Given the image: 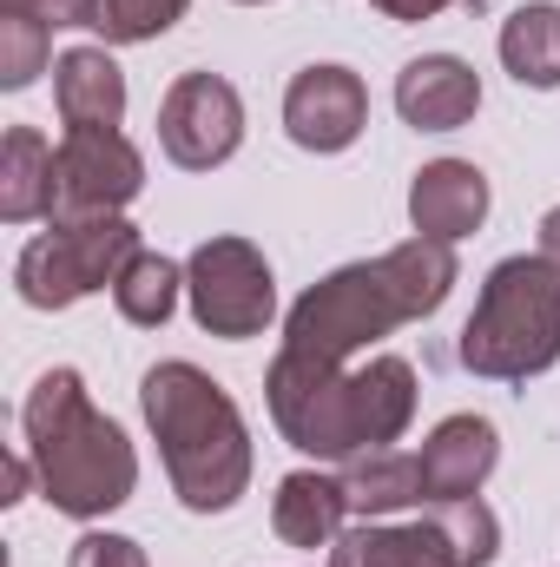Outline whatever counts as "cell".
<instances>
[{
    "mask_svg": "<svg viewBox=\"0 0 560 567\" xmlns=\"http://www.w3.org/2000/svg\"><path fill=\"white\" fill-rule=\"evenodd\" d=\"M462 278L455 245L442 238H403L370 265H343L330 278H317L283 317V350L317 357V363H350L356 350H370L376 337H390L396 323H422L448 303V290Z\"/></svg>",
    "mask_w": 560,
    "mask_h": 567,
    "instance_id": "1",
    "label": "cell"
},
{
    "mask_svg": "<svg viewBox=\"0 0 560 567\" xmlns=\"http://www.w3.org/2000/svg\"><path fill=\"white\" fill-rule=\"evenodd\" d=\"M265 403L290 449L317 462H350L363 449H390L416 423V370L409 357H370L363 370H343L278 350V363L265 370Z\"/></svg>",
    "mask_w": 560,
    "mask_h": 567,
    "instance_id": "2",
    "label": "cell"
},
{
    "mask_svg": "<svg viewBox=\"0 0 560 567\" xmlns=\"http://www.w3.org/2000/svg\"><path fill=\"white\" fill-rule=\"evenodd\" d=\"M20 429H27V455H33L40 495L60 515L100 522V515H113V508L133 502V488H139V449L126 442V429L113 423V416L93 410L80 370H46L27 390Z\"/></svg>",
    "mask_w": 560,
    "mask_h": 567,
    "instance_id": "3",
    "label": "cell"
},
{
    "mask_svg": "<svg viewBox=\"0 0 560 567\" xmlns=\"http://www.w3.org/2000/svg\"><path fill=\"white\" fill-rule=\"evenodd\" d=\"M139 410H145V423H152V435H158L172 495L191 515L238 508V495L251 488V429L238 416L231 390L218 377H205L198 363L172 357V363L145 370Z\"/></svg>",
    "mask_w": 560,
    "mask_h": 567,
    "instance_id": "4",
    "label": "cell"
},
{
    "mask_svg": "<svg viewBox=\"0 0 560 567\" xmlns=\"http://www.w3.org/2000/svg\"><path fill=\"white\" fill-rule=\"evenodd\" d=\"M560 363V271L535 258H501L475 317L462 323V370L488 377V383H528Z\"/></svg>",
    "mask_w": 560,
    "mask_h": 567,
    "instance_id": "5",
    "label": "cell"
},
{
    "mask_svg": "<svg viewBox=\"0 0 560 567\" xmlns=\"http://www.w3.org/2000/svg\"><path fill=\"white\" fill-rule=\"evenodd\" d=\"M139 225L126 218H80V225H53L40 231L20 258H13V290L33 310H66L93 290H113L120 271L139 258Z\"/></svg>",
    "mask_w": 560,
    "mask_h": 567,
    "instance_id": "6",
    "label": "cell"
},
{
    "mask_svg": "<svg viewBox=\"0 0 560 567\" xmlns=\"http://www.w3.org/2000/svg\"><path fill=\"white\" fill-rule=\"evenodd\" d=\"M185 297H191L198 330H211L225 343L265 337L278 317V278L251 238H205L185 258Z\"/></svg>",
    "mask_w": 560,
    "mask_h": 567,
    "instance_id": "7",
    "label": "cell"
},
{
    "mask_svg": "<svg viewBox=\"0 0 560 567\" xmlns=\"http://www.w3.org/2000/svg\"><path fill=\"white\" fill-rule=\"evenodd\" d=\"M145 185L139 145L120 126L106 133H66L53 145V212L46 225H80V218H120Z\"/></svg>",
    "mask_w": 560,
    "mask_h": 567,
    "instance_id": "8",
    "label": "cell"
},
{
    "mask_svg": "<svg viewBox=\"0 0 560 567\" xmlns=\"http://www.w3.org/2000/svg\"><path fill=\"white\" fill-rule=\"evenodd\" d=\"M158 145L185 172H211L245 145V100L218 73H178L158 100Z\"/></svg>",
    "mask_w": 560,
    "mask_h": 567,
    "instance_id": "9",
    "label": "cell"
},
{
    "mask_svg": "<svg viewBox=\"0 0 560 567\" xmlns=\"http://www.w3.org/2000/svg\"><path fill=\"white\" fill-rule=\"evenodd\" d=\"M370 126V93L350 66H303L283 86V133L303 152H350Z\"/></svg>",
    "mask_w": 560,
    "mask_h": 567,
    "instance_id": "10",
    "label": "cell"
},
{
    "mask_svg": "<svg viewBox=\"0 0 560 567\" xmlns=\"http://www.w3.org/2000/svg\"><path fill=\"white\" fill-rule=\"evenodd\" d=\"M501 462V435L488 416H442L422 442V502H468Z\"/></svg>",
    "mask_w": 560,
    "mask_h": 567,
    "instance_id": "11",
    "label": "cell"
},
{
    "mask_svg": "<svg viewBox=\"0 0 560 567\" xmlns=\"http://www.w3.org/2000/svg\"><path fill=\"white\" fill-rule=\"evenodd\" d=\"M396 113L416 133H455L481 113V73L455 53H422L396 73Z\"/></svg>",
    "mask_w": 560,
    "mask_h": 567,
    "instance_id": "12",
    "label": "cell"
},
{
    "mask_svg": "<svg viewBox=\"0 0 560 567\" xmlns=\"http://www.w3.org/2000/svg\"><path fill=\"white\" fill-rule=\"evenodd\" d=\"M481 218H488V178H481V165H468V158H428L416 172V185H409V225H416L422 238L455 245V238L481 231Z\"/></svg>",
    "mask_w": 560,
    "mask_h": 567,
    "instance_id": "13",
    "label": "cell"
},
{
    "mask_svg": "<svg viewBox=\"0 0 560 567\" xmlns=\"http://www.w3.org/2000/svg\"><path fill=\"white\" fill-rule=\"evenodd\" d=\"M53 106L66 133H106L126 120V73L106 47H66L53 60Z\"/></svg>",
    "mask_w": 560,
    "mask_h": 567,
    "instance_id": "14",
    "label": "cell"
},
{
    "mask_svg": "<svg viewBox=\"0 0 560 567\" xmlns=\"http://www.w3.org/2000/svg\"><path fill=\"white\" fill-rule=\"evenodd\" d=\"M330 567H455L448 535L428 522H356L330 542Z\"/></svg>",
    "mask_w": 560,
    "mask_h": 567,
    "instance_id": "15",
    "label": "cell"
},
{
    "mask_svg": "<svg viewBox=\"0 0 560 567\" xmlns=\"http://www.w3.org/2000/svg\"><path fill=\"white\" fill-rule=\"evenodd\" d=\"M343 522H350V502H343V482H336V475L297 468V475H283L278 482V502H271V528H278V542L303 548V555H317V548H330V542L343 535Z\"/></svg>",
    "mask_w": 560,
    "mask_h": 567,
    "instance_id": "16",
    "label": "cell"
},
{
    "mask_svg": "<svg viewBox=\"0 0 560 567\" xmlns=\"http://www.w3.org/2000/svg\"><path fill=\"white\" fill-rule=\"evenodd\" d=\"M343 502L356 522H383L396 508H416L422 502V455L409 449H363L343 462Z\"/></svg>",
    "mask_w": 560,
    "mask_h": 567,
    "instance_id": "17",
    "label": "cell"
},
{
    "mask_svg": "<svg viewBox=\"0 0 560 567\" xmlns=\"http://www.w3.org/2000/svg\"><path fill=\"white\" fill-rule=\"evenodd\" d=\"M53 212V145L33 126H7L0 140V218L33 225Z\"/></svg>",
    "mask_w": 560,
    "mask_h": 567,
    "instance_id": "18",
    "label": "cell"
},
{
    "mask_svg": "<svg viewBox=\"0 0 560 567\" xmlns=\"http://www.w3.org/2000/svg\"><path fill=\"white\" fill-rule=\"evenodd\" d=\"M501 66L535 86V93H554L560 86V7L548 0H528L501 20Z\"/></svg>",
    "mask_w": 560,
    "mask_h": 567,
    "instance_id": "19",
    "label": "cell"
},
{
    "mask_svg": "<svg viewBox=\"0 0 560 567\" xmlns=\"http://www.w3.org/2000/svg\"><path fill=\"white\" fill-rule=\"evenodd\" d=\"M178 290H185V271H178L172 258H158V251H139V258L120 271V284H113V303H120L126 323L158 330V323L178 310Z\"/></svg>",
    "mask_w": 560,
    "mask_h": 567,
    "instance_id": "20",
    "label": "cell"
},
{
    "mask_svg": "<svg viewBox=\"0 0 560 567\" xmlns=\"http://www.w3.org/2000/svg\"><path fill=\"white\" fill-rule=\"evenodd\" d=\"M428 515H435V528L448 535L455 567H488L495 561V548H501V522H495V508H488L481 495H468V502H428Z\"/></svg>",
    "mask_w": 560,
    "mask_h": 567,
    "instance_id": "21",
    "label": "cell"
},
{
    "mask_svg": "<svg viewBox=\"0 0 560 567\" xmlns=\"http://www.w3.org/2000/svg\"><path fill=\"white\" fill-rule=\"evenodd\" d=\"M46 53H53V27L40 13H7L0 7V86L27 93L46 73Z\"/></svg>",
    "mask_w": 560,
    "mask_h": 567,
    "instance_id": "22",
    "label": "cell"
},
{
    "mask_svg": "<svg viewBox=\"0 0 560 567\" xmlns=\"http://www.w3.org/2000/svg\"><path fill=\"white\" fill-rule=\"evenodd\" d=\"M191 0H100V33L113 47H139V40H158L185 20Z\"/></svg>",
    "mask_w": 560,
    "mask_h": 567,
    "instance_id": "23",
    "label": "cell"
},
{
    "mask_svg": "<svg viewBox=\"0 0 560 567\" xmlns=\"http://www.w3.org/2000/svg\"><path fill=\"white\" fill-rule=\"evenodd\" d=\"M66 567H152V561H145V548L133 535H100V528H93V535L73 542Z\"/></svg>",
    "mask_w": 560,
    "mask_h": 567,
    "instance_id": "24",
    "label": "cell"
},
{
    "mask_svg": "<svg viewBox=\"0 0 560 567\" xmlns=\"http://www.w3.org/2000/svg\"><path fill=\"white\" fill-rule=\"evenodd\" d=\"M7 13H40L46 27H100V0H0Z\"/></svg>",
    "mask_w": 560,
    "mask_h": 567,
    "instance_id": "25",
    "label": "cell"
},
{
    "mask_svg": "<svg viewBox=\"0 0 560 567\" xmlns=\"http://www.w3.org/2000/svg\"><path fill=\"white\" fill-rule=\"evenodd\" d=\"M376 13H390V20H435L442 7H455V0H370Z\"/></svg>",
    "mask_w": 560,
    "mask_h": 567,
    "instance_id": "26",
    "label": "cell"
},
{
    "mask_svg": "<svg viewBox=\"0 0 560 567\" xmlns=\"http://www.w3.org/2000/svg\"><path fill=\"white\" fill-rule=\"evenodd\" d=\"M27 475H33V455H7V495H0V502H20Z\"/></svg>",
    "mask_w": 560,
    "mask_h": 567,
    "instance_id": "27",
    "label": "cell"
},
{
    "mask_svg": "<svg viewBox=\"0 0 560 567\" xmlns=\"http://www.w3.org/2000/svg\"><path fill=\"white\" fill-rule=\"evenodd\" d=\"M541 258H548V265L560 271V205L548 212V218H541Z\"/></svg>",
    "mask_w": 560,
    "mask_h": 567,
    "instance_id": "28",
    "label": "cell"
},
{
    "mask_svg": "<svg viewBox=\"0 0 560 567\" xmlns=\"http://www.w3.org/2000/svg\"><path fill=\"white\" fill-rule=\"evenodd\" d=\"M245 7H265V0H245Z\"/></svg>",
    "mask_w": 560,
    "mask_h": 567,
    "instance_id": "29",
    "label": "cell"
}]
</instances>
